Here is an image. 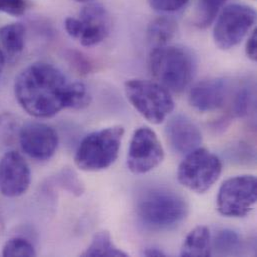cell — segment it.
Returning <instances> with one entry per match:
<instances>
[{
	"mask_svg": "<svg viewBox=\"0 0 257 257\" xmlns=\"http://www.w3.org/2000/svg\"><path fill=\"white\" fill-rule=\"evenodd\" d=\"M250 101H251V93L249 89L244 87L241 90H239L234 100V106H233L234 113L237 116L246 115L250 105Z\"/></svg>",
	"mask_w": 257,
	"mask_h": 257,
	"instance_id": "cell-24",
	"label": "cell"
},
{
	"mask_svg": "<svg viewBox=\"0 0 257 257\" xmlns=\"http://www.w3.org/2000/svg\"><path fill=\"white\" fill-rule=\"evenodd\" d=\"M22 151L32 159L45 161L50 159L58 147V134L50 125L32 121L22 125L18 132Z\"/></svg>",
	"mask_w": 257,
	"mask_h": 257,
	"instance_id": "cell-11",
	"label": "cell"
},
{
	"mask_svg": "<svg viewBox=\"0 0 257 257\" xmlns=\"http://www.w3.org/2000/svg\"><path fill=\"white\" fill-rule=\"evenodd\" d=\"M65 30L81 45L90 47L102 42L109 34L111 19L107 10L100 4H89L80 12L79 18L67 17Z\"/></svg>",
	"mask_w": 257,
	"mask_h": 257,
	"instance_id": "cell-9",
	"label": "cell"
},
{
	"mask_svg": "<svg viewBox=\"0 0 257 257\" xmlns=\"http://www.w3.org/2000/svg\"><path fill=\"white\" fill-rule=\"evenodd\" d=\"M255 18V10L248 5L234 3L226 6L214 26L215 44L223 50L238 45L253 26Z\"/></svg>",
	"mask_w": 257,
	"mask_h": 257,
	"instance_id": "cell-8",
	"label": "cell"
},
{
	"mask_svg": "<svg viewBox=\"0 0 257 257\" xmlns=\"http://www.w3.org/2000/svg\"><path fill=\"white\" fill-rule=\"evenodd\" d=\"M124 89L131 105L152 124L162 123L174 109L170 91L158 82L130 79Z\"/></svg>",
	"mask_w": 257,
	"mask_h": 257,
	"instance_id": "cell-5",
	"label": "cell"
},
{
	"mask_svg": "<svg viewBox=\"0 0 257 257\" xmlns=\"http://www.w3.org/2000/svg\"><path fill=\"white\" fill-rule=\"evenodd\" d=\"M3 230H4V222H3V220H2V218L0 216V235L2 234Z\"/></svg>",
	"mask_w": 257,
	"mask_h": 257,
	"instance_id": "cell-31",
	"label": "cell"
},
{
	"mask_svg": "<svg viewBox=\"0 0 257 257\" xmlns=\"http://www.w3.org/2000/svg\"><path fill=\"white\" fill-rule=\"evenodd\" d=\"M25 27L21 23H11L0 28V45L10 61L19 57L24 49Z\"/></svg>",
	"mask_w": 257,
	"mask_h": 257,
	"instance_id": "cell-16",
	"label": "cell"
},
{
	"mask_svg": "<svg viewBox=\"0 0 257 257\" xmlns=\"http://www.w3.org/2000/svg\"><path fill=\"white\" fill-rule=\"evenodd\" d=\"M2 256H36V251L29 240L15 236L5 242L2 249Z\"/></svg>",
	"mask_w": 257,
	"mask_h": 257,
	"instance_id": "cell-21",
	"label": "cell"
},
{
	"mask_svg": "<svg viewBox=\"0 0 257 257\" xmlns=\"http://www.w3.org/2000/svg\"><path fill=\"white\" fill-rule=\"evenodd\" d=\"M27 7V0H0V12L13 16L23 15Z\"/></svg>",
	"mask_w": 257,
	"mask_h": 257,
	"instance_id": "cell-25",
	"label": "cell"
},
{
	"mask_svg": "<svg viewBox=\"0 0 257 257\" xmlns=\"http://www.w3.org/2000/svg\"><path fill=\"white\" fill-rule=\"evenodd\" d=\"M227 0H199L194 14V25L204 29L215 20Z\"/></svg>",
	"mask_w": 257,
	"mask_h": 257,
	"instance_id": "cell-20",
	"label": "cell"
},
{
	"mask_svg": "<svg viewBox=\"0 0 257 257\" xmlns=\"http://www.w3.org/2000/svg\"><path fill=\"white\" fill-rule=\"evenodd\" d=\"M123 126L116 125L93 131L79 143L74 156L78 168L84 171H100L111 166L118 157Z\"/></svg>",
	"mask_w": 257,
	"mask_h": 257,
	"instance_id": "cell-4",
	"label": "cell"
},
{
	"mask_svg": "<svg viewBox=\"0 0 257 257\" xmlns=\"http://www.w3.org/2000/svg\"><path fill=\"white\" fill-rule=\"evenodd\" d=\"M242 249V240L238 233L230 229L217 231L215 236L211 237V250L220 256L238 255Z\"/></svg>",
	"mask_w": 257,
	"mask_h": 257,
	"instance_id": "cell-19",
	"label": "cell"
},
{
	"mask_svg": "<svg viewBox=\"0 0 257 257\" xmlns=\"http://www.w3.org/2000/svg\"><path fill=\"white\" fill-rule=\"evenodd\" d=\"M143 255L148 257H164L166 256V254L160 250L159 248H156V247H149V248H146L144 251H143Z\"/></svg>",
	"mask_w": 257,
	"mask_h": 257,
	"instance_id": "cell-29",
	"label": "cell"
},
{
	"mask_svg": "<svg viewBox=\"0 0 257 257\" xmlns=\"http://www.w3.org/2000/svg\"><path fill=\"white\" fill-rule=\"evenodd\" d=\"M81 255L86 257L128 256L126 252L122 251L113 243L110 233L106 230L98 231Z\"/></svg>",
	"mask_w": 257,
	"mask_h": 257,
	"instance_id": "cell-18",
	"label": "cell"
},
{
	"mask_svg": "<svg viewBox=\"0 0 257 257\" xmlns=\"http://www.w3.org/2000/svg\"><path fill=\"white\" fill-rule=\"evenodd\" d=\"M211 254V234L209 229L203 225L196 226L185 237L181 246L180 255L206 257Z\"/></svg>",
	"mask_w": 257,
	"mask_h": 257,
	"instance_id": "cell-15",
	"label": "cell"
},
{
	"mask_svg": "<svg viewBox=\"0 0 257 257\" xmlns=\"http://www.w3.org/2000/svg\"><path fill=\"white\" fill-rule=\"evenodd\" d=\"M4 63H5V56H4L3 50L1 49V46H0V75H1V73H2V71H3Z\"/></svg>",
	"mask_w": 257,
	"mask_h": 257,
	"instance_id": "cell-30",
	"label": "cell"
},
{
	"mask_svg": "<svg viewBox=\"0 0 257 257\" xmlns=\"http://www.w3.org/2000/svg\"><path fill=\"white\" fill-rule=\"evenodd\" d=\"M149 6L159 12H174L182 8L189 0H147Z\"/></svg>",
	"mask_w": 257,
	"mask_h": 257,
	"instance_id": "cell-26",
	"label": "cell"
},
{
	"mask_svg": "<svg viewBox=\"0 0 257 257\" xmlns=\"http://www.w3.org/2000/svg\"><path fill=\"white\" fill-rule=\"evenodd\" d=\"M31 172L28 163L17 151H8L0 158V193L9 198L23 195L29 188Z\"/></svg>",
	"mask_w": 257,
	"mask_h": 257,
	"instance_id": "cell-12",
	"label": "cell"
},
{
	"mask_svg": "<svg viewBox=\"0 0 257 257\" xmlns=\"http://www.w3.org/2000/svg\"><path fill=\"white\" fill-rule=\"evenodd\" d=\"M14 93L19 105L36 118H50L65 108L82 109L91 95L82 82H70L55 66L35 62L15 78Z\"/></svg>",
	"mask_w": 257,
	"mask_h": 257,
	"instance_id": "cell-1",
	"label": "cell"
},
{
	"mask_svg": "<svg viewBox=\"0 0 257 257\" xmlns=\"http://www.w3.org/2000/svg\"><path fill=\"white\" fill-rule=\"evenodd\" d=\"M67 58L69 60L70 65L79 74H87L93 70L92 61L79 51L70 50L67 54Z\"/></svg>",
	"mask_w": 257,
	"mask_h": 257,
	"instance_id": "cell-23",
	"label": "cell"
},
{
	"mask_svg": "<svg viewBox=\"0 0 257 257\" xmlns=\"http://www.w3.org/2000/svg\"><path fill=\"white\" fill-rule=\"evenodd\" d=\"M245 52L247 57L252 60L256 61L257 59V31L256 29L253 30L251 35L249 36L247 42H246V48Z\"/></svg>",
	"mask_w": 257,
	"mask_h": 257,
	"instance_id": "cell-28",
	"label": "cell"
},
{
	"mask_svg": "<svg viewBox=\"0 0 257 257\" xmlns=\"http://www.w3.org/2000/svg\"><path fill=\"white\" fill-rule=\"evenodd\" d=\"M177 32V22L169 16H160L152 20L147 28V38L155 47L166 45Z\"/></svg>",
	"mask_w": 257,
	"mask_h": 257,
	"instance_id": "cell-17",
	"label": "cell"
},
{
	"mask_svg": "<svg viewBox=\"0 0 257 257\" xmlns=\"http://www.w3.org/2000/svg\"><path fill=\"white\" fill-rule=\"evenodd\" d=\"M164 159V150L156 133L147 126L136 129L129 145L127 166L134 174L156 168Z\"/></svg>",
	"mask_w": 257,
	"mask_h": 257,
	"instance_id": "cell-10",
	"label": "cell"
},
{
	"mask_svg": "<svg viewBox=\"0 0 257 257\" xmlns=\"http://www.w3.org/2000/svg\"><path fill=\"white\" fill-rule=\"evenodd\" d=\"M56 183L62 189L75 196L82 195L85 190L82 181L71 168H63L56 176Z\"/></svg>",
	"mask_w": 257,
	"mask_h": 257,
	"instance_id": "cell-22",
	"label": "cell"
},
{
	"mask_svg": "<svg viewBox=\"0 0 257 257\" xmlns=\"http://www.w3.org/2000/svg\"><path fill=\"white\" fill-rule=\"evenodd\" d=\"M75 1H78V2H88V1H91V0H75Z\"/></svg>",
	"mask_w": 257,
	"mask_h": 257,
	"instance_id": "cell-32",
	"label": "cell"
},
{
	"mask_svg": "<svg viewBox=\"0 0 257 257\" xmlns=\"http://www.w3.org/2000/svg\"><path fill=\"white\" fill-rule=\"evenodd\" d=\"M167 140L174 151L187 154L200 147L202 134L199 127L187 116L177 114L172 116L165 127Z\"/></svg>",
	"mask_w": 257,
	"mask_h": 257,
	"instance_id": "cell-14",
	"label": "cell"
},
{
	"mask_svg": "<svg viewBox=\"0 0 257 257\" xmlns=\"http://www.w3.org/2000/svg\"><path fill=\"white\" fill-rule=\"evenodd\" d=\"M228 91V83L225 79H203L194 84L190 89L189 103L198 111H213L224 105Z\"/></svg>",
	"mask_w": 257,
	"mask_h": 257,
	"instance_id": "cell-13",
	"label": "cell"
},
{
	"mask_svg": "<svg viewBox=\"0 0 257 257\" xmlns=\"http://www.w3.org/2000/svg\"><path fill=\"white\" fill-rule=\"evenodd\" d=\"M140 221L153 230H166L181 223L188 213L186 200L177 192L166 188H153L144 192L137 201Z\"/></svg>",
	"mask_w": 257,
	"mask_h": 257,
	"instance_id": "cell-3",
	"label": "cell"
},
{
	"mask_svg": "<svg viewBox=\"0 0 257 257\" xmlns=\"http://www.w3.org/2000/svg\"><path fill=\"white\" fill-rule=\"evenodd\" d=\"M222 171L221 160L206 148L198 147L187 153L177 170L180 184L202 194L218 180Z\"/></svg>",
	"mask_w": 257,
	"mask_h": 257,
	"instance_id": "cell-6",
	"label": "cell"
},
{
	"mask_svg": "<svg viewBox=\"0 0 257 257\" xmlns=\"http://www.w3.org/2000/svg\"><path fill=\"white\" fill-rule=\"evenodd\" d=\"M257 200V180L254 175L243 174L226 179L217 194V209L226 217L246 216Z\"/></svg>",
	"mask_w": 257,
	"mask_h": 257,
	"instance_id": "cell-7",
	"label": "cell"
},
{
	"mask_svg": "<svg viewBox=\"0 0 257 257\" xmlns=\"http://www.w3.org/2000/svg\"><path fill=\"white\" fill-rule=\"evenodd\" d=\"M17 128V123L13 115L4 113L0 115V137L2 140L9 141Z\"/></svg>",
	"mask_w": 257,
	"mask_h": 257,
	"instance_id": "cell-27",
	"label": "cell"
},
{
	"mask_svg": "<svg viewBox=\"0 0 257 257\" xmlns=\"http://www.w3.org/2000/svg\"><path fill=\"white\" fill-rule=\"evenodd\" d=\"M148 67L159 84L169 91L180 93L193 78L195 61L188 49L163 45L155 47L150 52Z\"/></svg>",
	"mask_w": 257,
	"mask_h": 257,
	"instance_id": "cell-2",
	"label": "cell"
}]
</instances>
